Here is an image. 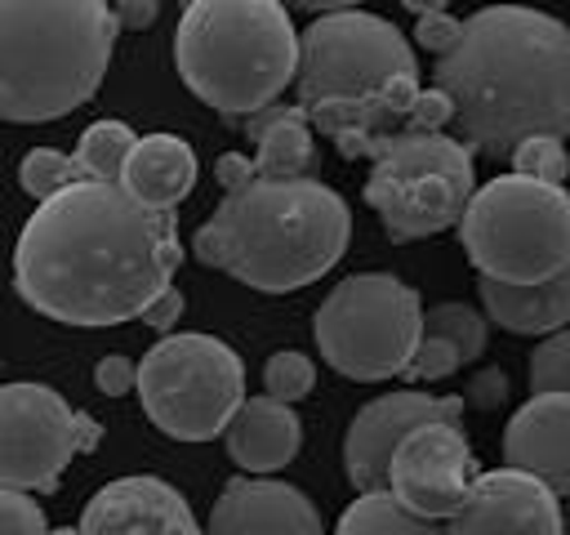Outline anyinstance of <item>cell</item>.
<instances>
[{"label":"cell","mask_w":570,"mask_h":535,"mask_svg":"<svg viewBox=\"0 0 570 535\" xmlns=\"http://www.w3.org/2000/svg\"><path fill=\"white\" fill-rule=\"evenodd\" d=\"M0 370H4V361H0Z\"/></svg>","instance_id":"obj_39"},{"label":"cell","mask_w":570,"mask_h":535,"mask_svg":"<svg viewBox=\"0 0 570 535\" xmlns=\"http://www.w3.org/2000/svg\"><path fill=\"white\" fill-rule=\"evenodd\" d=\"M294 89L307 125L334 138L343 156H370L379 138L405 129L419 58L387 18L361 4L325 9L298 36Z\"/></svg>","instance_id":"obj_4"},{"label":"cell","mask_w":570,"mask_h":535,"mask_svg":"<svg viewBox=\"0 0 570 535\" xmlns=\"http://www.w3.org/2000/svg\"><path fill=\"white\" fill-rule=\"evenodd\" d=\"M40 531H49V522L31 499V490L0 486V535H40Z\"/></svg>","instance_id":"obj_30"},{"label":"cell","mask_w":570,"mask_h":535,"mask_svg":"<svg viewBox=\"0 0 570 535\" xmlns=\"http://www.w3.org/2000/svg\"><path fill=\"white\" fill-rule=\"evenodd\" d=\"M459 31V18H450L445 9H432V13H414V40L428 49V54H441Z\"/></svg>","instance_id":"obj_33"},{"label":"cell","mask_w":570,"mask_h":535,"mask_svg":"<svg viewBox=\"0 0 570 535\" xmlns=\"http://www.w3.org/2000/svg\"><path fill=\"white\" fill-rule=\"evenodd\" d=\"M459 366H463L459 352L441 334H423L419 330V343H414V352H410V361H405L401 374L414 379V383H436V379H450Z\"/></svg>","instance_id":"obj_29"},{"label":"cell","mask_w":570,"mask_h":535,"mask_svg":"<svg viewBox=\"0 0 570 535\" xmlns=\"http://www.w3.org/2000/svg\"><path fill=\"white\" fill-rule=\"evenodd\" d=\"M116 183L125 192H134L138 201L156 205V210H174L196 187V152L178 134L134 138V147L125 152V165H120V178Z\"/></svg>","instance_id":"obj_20"},{"label":"cell","mask_w":570,"mask_h":535,"mask_svg":"<svg viewBox=\"0 0 570 535\" xmlns=\"http://www.w3.org/2000/svg\"><path fill=\"white\" fill-rule=\"evenodd\" d=\"M450 535H561V495L534 473L494 468L476 473L459 508L441 522Z\"/></svg>","instance_id":"obj_13"},{"label":"cell","mask_w":570,"mask_h":535,"mask_svg":"<svg viewBox=\"0 0 570 535\" xmlns=\"http://www.w3.org/2000/svg\"><path fill=\"white\" fill-rule=\"evenodd\" d=\"M476 294L485 303V317L512 334H548L570 321V268H561L543 281H525V285L481 276Z\"/></svg>","instance_id":"obj_19"},{"label":"cell","mask_w":570,"mask_h":535,"mask_svg":"<svg viewBox=\"0 0 570 535\" xmlns=\"http://www.w3.org/2000/svg\"><path fill=\"white\" fill-rule=\"evenodd\" d=\"M312 383H316V366L303 352H272L267 366H263V388L276 401L294 406V401H303L312 392Z\"/></svg>","instance_id":"obj_27"},{"label":"cell","mask_w":570,"mask_h":535,"mask_svg":"<svg viewBox=\"0 0 570 535\" xmlns=\"http://www.w3.org/2000/svg\"><path fill=\"white\" fill-rule=\"evenodd\" d=\"M236 129L258 147V156L249 160L254 174H276V178H294L312 169L316 143H312V125L303 116V107H281V103H263L245 116H232Z\"/></svg>","instance_id":"obj_21"},{"label":"cell","mask_w":570,"mask_h":535,"mask_svg":"<svg viewBox=\"0 0 570 535\" xmlns=\"http://www.w3.org/2000/svg\"><path fill=\"white\" fill-rule=\"evenodd\" d=\"M116 31L107 0H0V120L45 125L85 107Z\"/></svg>","instance_id":"obj_5"},{"label":"cell","mask_w":570,"mask_h":535,"mask_svg":"<svg viewBox=\"0 0 570 535\" xmlns=\"http://www.w3.org/2000/svg\"><path fill=\"white\" fill-rule=\"evenodd\" d=\"M223 446L240 473H276L298 455L303 428H298V415L289 410V401L249 397L223 424Z\"/></svg>","instance_id":"obj_18"},{"label":"cell","mask_w":570,"mask_h":535,"mask_svg":"<svg viewBox=\"0 0 570 535\" xmlns=\"http://www.w3.org/2000/svg\"><path fill=\"white\" fill-rule=\"evenodd\" d=\"M134 129L125 120H94L80 143H76V165H80V178H102V183H116L120 178V165H125V152L134 147Z\"/></svg>","instance_id":"obj_23"},{"label":"cell","mask_w":570,"mask_h":535,"mask_svg":"<svg viewBox=\"0 0 570 535\" xmlns=\"http://www.w3.org/2000/svg\"><path fill=\"white\" fill-rule=\"evenodd\" d=\"M450 125V98L432 85V89H419L410 111H405V129H441Z\"/></svg>","instance_id":"obj_31"},{"label":"cell","mask_w":570,"mask_h":535,"mask_svg":"<svg viewBox=\"0 0 570 535\" xmlns=\"http://www.w3.org/2000/svg\"><path fill=\"white\" fill-rule=\"evenodd\" d=\"M209 531L214 535H321V513L303 490L272 481L267 473H245L227 481L223 495L214 499Z\"/></svg>","instance_id":"obj_16"},{"label":"cell","mask_w":570,"mask_h":535,"mask_svg":"<svg viewBox=\"0 0 570 535\" xmlns=\"http://www.w3.org/2000/svg\"><path fill=\"white\" fill-rule=\"evenodd\" d=\"M338 531L343 535H432L441 526L410 513L387 486H374V490H356V499L338 517Z\"/></svg>","instance_id":"obj_22"},{"label":"cell","mask_w":570,"mask_h":535,"mask_svg":"<svg viewBox=\"0 0 570 535\" xmlns=\"http://www.w3.org/2000/svg\"><path fill=\"white\" fill-rule=\"evenodd\" d=\"M183 4H187V0H183Z\"/></svg>","instance_id":"obj_40"},{"label":"cell","mask_w":570,"mask_h":535,"mask_svg":"<svg viewBox=\"0 0 570 535\" xmlns=\"http://www.w3.org/2000/svg\"><path fill=\"white\" fill-rule=\"evenodd\" d=\"M178 268L174 210H156L102 178H71L40 196L13 245V290L62 325L134 321Z\"/></svg>","instance_id":"obj_1"},{"label":"cell","mask_w":570,"mask_h":535,"mask_svg":"<svg viewBox=\"0 0 570 535\" xmlns=\"http://www.w3.org/2000/svg\"><path fill=\"white\" fill-rule=\"evenodd\" d=\"M111 13H116V27H120V31H142V27L156 22L160 0H116Z\"/></svg>","instance_id":"obj_36"},{"label":"cell","mask_w":570,"mask_h":535,"mask_svg":"<svg viewBox=\"0 0 570 535\" xmlns=\"http://www.w3.org/2000/svg\"><path fill=\"white\" fill-rule=\"evenodd\" d=\"M134 392L147 419L174 441H209L245 401V366L214 334L165 330L134 361Z\"/></svg>","instance_id":"obj_9"},{"label":"cell","mask_w":570,"mask_h":535,"mask_svg":"<svg viewBox=\"0 0 570 535\" xmlns=\"http://www.w3.org/2000/svg\"><path fill=\"white\" fill-rule=\"evenodd\" d=\"M454 227L481 276L525 285L570 268V201L561 183L517 169L490 178L485 187H472Z\"/></svg>","instance_id":"obj_7"},{"label":"cell","mask_w":570,"mask_h":535,"mask_svg":"<svg viewBox=\"0 0 570 535\" xmlns=\"http://www.w3.org/2000/svg\"><path fill=\"white\" fill-rule=\"evenodd\" d=\"M138 317H142V325H151L156 334L174 330V325H178V317H183V290L169 281V285H165V290H160V294L138 312Z\"/></svg>","instance_id":"obj_34"},{"label":"cell","mask_w":570,"mask_h":535,"mask_svg":"<svg viewBox=\"0 0 570 535\" xmlns=\"http://www.w3.org/2000/svg\"><path fill=\"white\" fill-rule=\"evenodd\" d=\"M410 13H432V9H445L450 0H401Z\"/></svg>","instance_id":"obj_38"},{"label":"cell","mask_w":570,"mask_h":535,"mask_svg":"<svg viewBox=\"0 0 570 535\" xmlns=\"http://www.w3.org/2000/svg\"><path fill=\"white\" fill-rule=\"evenodd\" d=\"M352 241L347 201L307 174H245L223 187L214 214L196 227V259L227 272L232 281L289 294L321 281Z\"/></svg>","instance_id":"obj_3"},{"label":"cell","mask_w":570,"mask_h":535,"mask_svg":"<svg viewBox=\"0 0 570 535\" xmlns=\"http://www.w3.org/2000/svg\"><path fill=\"white\" fill-rule=\"evenodd\" d=\"M80 535H196L200 522L191 504L160 477H116L107 481L76 522Z\"/></svg>","instance_id":"obj_15"},{"label":"cell","mask_w":570,"mask_h":535,"mask_svg":"<svg viewBox=\"0 0 570 535\" xmlns=\"http://www.w3.org/2000/svg\"><path fill=\"white\" fill-rule=\"evenodd\" d=\"M365 205L392 241H419L459 223L476 169L472 152L441 129H396L374 143Z\"/></svg>","instance_id":"obj_8"},{"label":"cell","mask_w":570,"mask_h":535,"mask_svg":"<svg viewBox=\"0 0 570 535\" xmlns=\"http://www.w3.org/2000/svg\"><path fill=\"white\" fill-rule=\"evenodd\" d=\"M94 388L107 397H125L134 392V361L129 357H102L94 370Z\"/></svg>","instance_id":"obj_35"},{"label":"cell","mask_w":570,"mask_h":535,"mask_svg":"<svg viewBox=\"0 0 570 535\" xmlns=\"http://www.w3.org/2000/svg\"><path fill=\"white\" fill-rule=\"evenodd\" d=\"M476 477L472 446L459 419H428L414 424L387 455V490L419 517L445 522Z\"/></svg>","instance_id":"obj_12"},{"label":"cell","mask_w":570,"mask_h":535,"mask_svg":"<svg viewBox=\"0 0 570 535\" xmlns=\"http://www.w3.org/2000/svg\"><path fill=\"white\" fill-rule=\"evenodd\" d=\"M530 392H570V334L548 330L530 352Z\"/></svg>","instance_id":"obj_25"},{"label":"cell","mask_w":570,"mask_h":535,"mask_svg":"<svg viewBox=\"0 0 570 535\" xmlns=\"http://www.w3.org/2000/svg\"><path fill=\"white\" fill-rule=\"evenodd\" d=\"M18 178H22V187H27L31 196H49V192L67 187L71 178H80V165H76V156H67V152L31 147V152L22 156V165H18Z\"/></svg>","instance_id":"obj_26"},{"label":"cell","mask_w":570,"mask_h":535,"mask_svg":"<svg viewBox=\"0 0 570 535\" xmlns=\"http://www.w3.org/2000/svg\"><path fill=\"white\" fill-rule=\"evenodd\" d=\"M432 85L450 98V120L468 152L508 156L530 134H570V31L525 4H485L459 18L436 54Z\"/></svg>","instance_id":"obj_2"},{"label":"cell","mask_w":570,"mask_h":535,"mask_svg":"<svg viewBox=\"0 0 570 535\" xmlns=\"http://www.w3.org/2000/svg\"><path fill=\"white\" fill-rule=\"evenodd\" d=\"M428 419H463V397H432L419 388H401L387 397H374L370 406L356 410L343 437V468L356 490L387 486V455L392 446Z\"/></svg>","instance_id":"obj_14"},{"label":"cell","mask_w":570,"mask_h":535,"mask_svg":"<svg viewBox=\"0 0 570 535\" xmlns=\"http://www.w3.org/2000/svg\"><path fill=\"white\" fill-rule=\"evenodd\" d=\"M298 31L281 0H187L174 31L183 85L223 116L276 103L294 80Z\"/></svg>","instance_id":"obj_6"},{"label":"cell","mask_w":570,"mask_h":535,"mask_svg":"<svg viewBox=\"0 0 570 535\" xmlns=\"http://www.w3.org/2000/svg\"><path fill=\"white\" fill-rule=\"evenodd\" d=\"M423 299L392 272H356L338 281L312 317L321 361L356 383L396 379L419 343Z\"/></svg>","instance_id":"obj_10"},{"label":"cell","mask_w":570,"mask_h":535,"mask_svg":"<svg viewBox=\"0 0 570 535\" xmlns=\"http://www.w3.org/2000/svg\"><path fill=\"white\" fill-rule=\"evenodd\" d=\"M508 468L534 473L552 495L570 490V392H530L503 428Z\"/></svg>","instance_id":"obj_17"},{"label":"cell","mask_w":570,"mask_h":535,"mask_svg":"<svg viewBox=\"0 0 570 535\" xmlns=\"http://www.w3.org/2000/svg\"><path fill=\"white\" fill-rule=\"evenodd\" d=\"M566 138H552V134H530L521 138L508 156H512V169L517 174H530V178H543V183H561L566 178Z\"/></svg>","instance_id":"obj_28"},{"label":"cell","mask_w":570,"mask_h":535,"mask_svg":"<svg viewBox=\"0 0 570 535\" xmlns=\"http://www.w3.org/2000/svg\"><path fill=\"white\" fill-rule=\"evenodd\" d=\"M419 330H423V334H441V339L459 352V361H476V357L485 352V321H481L468 303L445 299V303L423 308Z\"/></svg>","instance_id":"obj_24"},{"label":"cell","mask_w":570,"mask_h":535,"mask_svg":"<svg viewBox=\"0 0 570 535\" xmlns=\"http://www.w3.org/2000/svg\"><path fill=\"white\" fill-rule=\"evenodd\" d=\"M463 401H468V406H476V410H499V406L508 401V374H503L499 366H490V370L472 374V379H468V388H463Z\"/></svg>","instance_id":"obj_32"},{"label":"cell","mask_w":570,"mask_h":535,"mask_svg":"<svg viewBox=\"0 0 570 535\" xmlns=\"http://www.w3.org/2000/svg\"><path fill=\"white\" fill-rule=\"evenodd\" d=\"M102 441V428L45 383H0V486L58 490L71 455Z\"/></svg>","instance_id":"obj_11"},{"label":"cell","mask_w":570,"mask_h":535,"mask_svg":"<svg viewBox=\"0 0 570 535\" xmlns=\"http://www.w3.org/2000/svg\"><path fill=\"white\" fill-rule=\"evenodd\" d=\"M285 9H312V13H325V9H356L365 0H281Z\"/></svg>","instance_id":"obj_37"}]
</instances>
